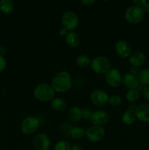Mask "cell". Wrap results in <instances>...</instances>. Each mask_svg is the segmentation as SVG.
<instances>
[{
    "mask_svg": "<svg viewBox=\"0 0 149 150\" xmlns=\"http://www.w3.org/2000/svg\"><path fill=\"white\" fill-rule=\"evenodd\" d=\"M139 97H140V92L137 89H129L127 93V99L129 102H135L139 99Z\"/></svg>",
    "mask_w": 149,
    "mask_h": 150,
    "instance_id": "obj_24",
    "label": "cell"
},
{
    "mask_svg": "<svg viewBox=\"0 0 149 150\" xmlns=\"http://www.w3.org/2000/svg\"><path fill=\"white\" fill-rule=\"evenodd\" d=\"M71 76L66 71H61L53 77L51 86L58 92H65L72 87Z\"/></svg>",
    "mask_w": 149,
    "mask_h": 150,
    "instance_id": "obj_1",
    "label": "cell"
},
{
    "mask_svg": "<svg viewBox=\"0 0 149 150\" xmlns=\"http://www.w3.org/2000/svg\"><path fill=\"white\" fill-rule=\"evenodd\" d=\"M0 10L4 14H10L14 10V3L11 0H1Z\"/></svg>",
    "mask_w": 149,
    "mask_h": 150,
    "instance_id": "obj_18",
    "label": "cell"
},
{
    "mask_svg": "<svg viewBox=\"0 0 149 150\" xmlns=\"http://www.w3.org/2000/svg\"><path fill=\"white\" fill-rule=\"evenodd\" d=\"M71 144L67 141H60L57 142L53 150H71Z\"/></svg>",
    "mask_w": 149,
    "mask_h": 150,
    "instance_id": "obj_25",
    "label": "cell"
},
{
    "mask_svg": "<svg viewBox=\"0 0 149 150\" xmlns=\"http://www.w3.org/2000/svg\"><path fill=\"white\" fill-rule=\"evenodd\" d=\"M146 2H147V1H146L145 0H134V3L135 4V5L139 6V7H141L143 4H145Z\"/></svg>",
    "mask_w": 149,
    "mask_h": 150,
    "instance_id": "obj_31",
    "label": "cell"
},
{
    "mask_svg": "<svg viewBox=\"0 0 149 150\" xmlns=\"http://www.w3.org/2000/svg\"><path fill=\"white\" fill-rule=\"evenodd\" d=\"M55 90L48 83H39L34 90V96L37 100L43 102H48L53 99Z\"/></svg>",
    "mask_w": 149,
    "mask_h": 150,
    "instance_id": "obj_2",
    "label": "cell"
},
{
    "mask_svg": "<svg viewBox=\"0 0 149 150\" xmlns=\"http://www.w3.org/2000/svg\"><path fill=\"white\" fill-rule=\"evenodd\" d=\"M51 106L55 111H61L65 109L66 103L62 98H56L51 100Z\"/></svg>",
    "mask_w": 149,
    "mask_h": 150,
    "instance_id": "obj_21",
    "label": "cell"
},
{
    "mask_svg": "<svg viewBox=\"0 0 149 150\" xmlns=\"http://www.w3.org/2000/svg\"><path fill=\"white\" fill-rule=\"evenodd\" d=\"M122 82L124 86L129 89H137L140 85L139 79L137 76L128 73H126L122 77Z\"/></svg>",
    "mask_w": 149,
    "mask_h": 150,
    "instance_id": "obj_13",
    "label": "cell"
},
{
    "mask_svg": "<svg viewBox=\"0 0 149 150\" xmlns=\"http://www.w3.org/2000/svg\"><path fill=\"white\" fill-rule=\"evenodd\" d=\"M4 54H5V48L3 45H0V56L3 57Z\"/></svg>",
    "mask_w": 149,
    "mask_h": 150,
    "instance_id": "obj_36",
    "label": "cell"
},
{
    "mask_svg": "<svg viewBox=\"0 0 149 150\" xmlns=\"http://www.w3.org/2000/svg\"><path fill=\"white\" fill-rule=\"evenodd\" d=\"M33 144L36 150H48L51 146V140L46 134L39 133L34 137Z\"/></svg>",
    "mask_w": 149,
    "mask_h": 150,
    "instance_id": "obj_10",
    "label": "cell"
},
{
    "mask_svg": "<svg viewBox=\"0 0 149 150\" xmlns=\"http://www.w3.org/2000/svg\"><path fill=\"white\" fill-rule=\"evenodd\" d=\"M68 33H69V31L67 30L66 28L62 27V28H61V29H60L59 34H60V35H61V36H62V37L63 36H67V35Z\"/></svg>",
    "mask_w": 149,
    "mask_h": 150,
    "instance_id": "obj_32",
    "label": "cell"
},
{
    "mask_svg": "<svg viewBox=\"0 0 149 150\" xmlns=\"http://www.w3.org/2000/svg\"><path fill=\"white\" fill-rule=\"evenodd\" d=\"M70 136L74 139H80L86 135V131L81 127H73L70 131Z\"/></svg>",
    "mask_w": 149,
    "mask_h": 150,
    "instance_id": "obj_20",
    "label": "cell"
},
{
    "mask_svg": "<svg viewBox=\"0 0 149 150\" xmlns=\"http://www.w3.org/2000/svg\"><path fill=\"white\" fill-rule=\"evenodd\" d=\"M136 118L143 122H149V105L141 104L136 107Z\"/></svg>",
    "mask_w": 149,
    "mask_h": 150,
    "instance_id": "obj_14",
    "label": "cell"
},
{
    "mask_svg": "<svg viewBox=\"0 0 149 150\" xmlns=\"http://www.w3.org/2000/svg\"><path fill=\"white\" fill-rule=\"evenodd\" d=\"M66 42L71 48H76L80 44L79 35L74 32H69L66 36Z\"/></svg>",
    "mask_w": 149,
    "mask_h": 150,
    "instance_id": "obj_16",
    "label": "cell"
},
{
    "mask_svg": "<svg viewBox=\"0 0 149 150\" xmlns=\"http://www.w3.org/2000/svg\"><path fill=\"white\" fill-rule=\"evenodd\" d=\"M6 64L7 62H6L4 57L0 56V73H1L4 70V68L6 67Z\"/></svg>",
    "mask_w": 149,
    "mask_h": 150,
    "instance_id": "obj_28",
    "label": "cell"
},
{
    "mask_svg": "<svg viewBox=\"0 0 149 150\" xmlns=\"http://www.w3.org/2000/svg\"><path fill=\"white\" fill-rule=\"evenodd\" d=\"M86 136L91 142H99L105 136V130L102 126L93 125L88 129Z\"/></svg>",
    "mask_w": 149,
    "mask_h": 150,
    "instance_id": "obj_7",
    "label": "cell"
},
{
    "mask_svg": "<svg viewBox=\"0 0 149 150\" xmlns=\"http://www.w3.org/2000/svg\"><path fill=\"white\" fill-rule=\"evenodd\" d=\"M121 103V97L117 95H112L109 98V103L112 106H118Z\"/></svg>",
    "mask_w": 149,
    "mask_h": 150,
    "instance_id": "obj_26",
    "label": "cell"
},
{
    "mask_svg": "<svg viewBox=\"0 0 149 150\" xmlns=\"http://www.w3.org/2000/svg\"><path fill=\"white\" fill-rule=\"evenodd\" d=\"M92 111L89 108H85L84 109L82 110V117L84 120H90L91 117L92 115Z\"/></svg>",
    "mask_w": 149,
    "mask_h": 150,
    "instance_id": "obj_27",
    "label": "cell"
},
{
    "mask_svg": "<svg viewBox=\"0 0 149 150\" xmlns=\"http://www.w3.org/2000/svg\"><path fill=\"white\" fill-rule=\"evenodd\" d=\"M135 119V111H133V110H127L122 116V121L126 125H131L133 122H134Z\"/></svg>",
    "mask_w": 149,
    "mask_h": 150,
    "instance_id": "obj_19",
    "label": "cell"
},
{
    "mask_svg": "<svg viewBox=\"0 0 149 150\" xmlns=\"http://www.w3.org/2000/svg\"><path fill=\"white\" fill-rule=\"evenodd\" d=\"M105 80L109 86L118 87L122 81V76L118 69L112 68L105 73Z\"/></svg>",
    "mask_w": 149,
    "mask_h": 150,
    "instance_id": "obj_9",
    "label": "cell"
},
{
    "mask_svg": "<svg viewBox=\"0 0 149 150\" xmlns=\"http://www.w3.org/2000/svg\"><path fill=\"white\" fill-rule=\"evenodd\" d=\"M81 2L86 6H90L95 2L94 0H82Z\"/></svg>",
    "mask_w": 149,
    "mask_h": 150,
    "instance_id": "obj_33",
    "label": "cell"
},
{
    "mask_svg": "<svg viewBox=\"0 0 149 150\" xmlns=\"http://www.w3.org/2000/svg\"><path fill=\"white\" fill-rule=\"evenodd\" d=\"M71 150H83V149L80 145L74 144L71 146Z\"/></svg>",
    "mask_w": 149,
    "mask_h": 150,
    "instance_id": "obj_35",
    "label": "cell"
},
{
    "mask_svg": "<svg viewBox=\"0 0 149 150\" xmlns=\"http://www.w3.org/2000/svg\"><path fill=\"white\" fill-rule=\"evenodd\" d=\"M61 23L63 27L68 31L73 30L77 26L79 23L78 16L72 11H67L63 14L61 18Z\"/></svg>",
    "mask_w": 149,
    "mask_h": 150,
    "instance_id": "obj_6",
    "label": "cell"
},
{
    "mask_svg": "<svg viewBox=\"0 0 149 150\" xmlns=\"http://www.w3.org/2000/svg\"><path fill=\"white\" fill-rule=\"evenodd\" d=\"M143 96L145 99L148 100H149V86H147L143 89Z\"/></svg>",
    "mask_w": 149,
    "mask_h": 150,
    "instance_id": "obj_30",
    "label": "cell"
},
{
    "mask_svg": "<svg viewBox=\"0 0 149 150\" xmlns=\"http://www.w3.org/2000/svg\"><path fill=\"white\" fill-rule=\"evenodd\" d=\"M137 78L139 79V82L141 84L149 86V69L140 70Z\"/></svg>",
    "mask_w": 149,
    "mask_h": 150,
    "instance_id": "obj_23",
    "label": "cell"
},
{
    "mask_svg": "<svg viewBox=\"0 0 149 150\" xmlns=\"http://www.w3.org/2000/svg\"><path fill=\"white\" fill-rule=\"evenodd\" d=\"M146 57L141 51H134L131 53L129 57V63L132 67H140L145 63Z\"/></svg>",
    "mask_w": 149,
    "mask_h": 150,
    "instance_id": "obj_15",
    "label": "cell"
},
{
    "mask_svg": "<svg viewBox=\"0 0 149 150\" xmlns=\"http://www.w3.org/2000/svg\"><path fill=\"white\" fill-rule=\"evenodd\" d=\"M124 16H125L126 20L129 23H132V24H137L143 20L145 13L142 10L141 7L139 6L131 5L126 10Z\"/></svg>",
    "mask_w": 149,
    "mask_h": 150,
    "instance_id": "obj_3",
    "label": "cell"
},
{
    "mask_svg": "<svg viewBox=\"0 0 149 150\" xmlns=\"http://www.w3.org/2000/svg\"><path fill=\"white\" fill-rule=\"evenodd\" d=\"M68 118L72 122H77L82 118V110L78 107H72L68 112Z\"/></svg>",
    "mask_w": 149,
    "mask_h": 150,
    "instance_id": "obj_17",
    "label": "cell"
},
{
    "mask_svg": "<svg viewBox=\"0 0 149 150\" xmlns=\"http://www.w3.org/2000/svg\"><path fill=\"white\" fill-rule=\"evenodd\" d=\"M91 67L95 73L98 74H104L110 69V62L106 57L98 56L92 59Z\"/></svg>",
    "mask_w": 149,
    "mask_h": 150,
    "instance_id": "obj_4",
    "label": "cell"
},
{
    "mask_svg": "<svg viewBox=\"0 0 149 150\" xmlns=\"http://www.w3.org/2000/svg\"><path fill=\"white\" fill-rule=\"evenodd\" d=\"M91 59L88 56L82 54V55L78 56L76 59V64L80 67H86L91 64Z\"/></svg>",
    "mask_w": 149,
    "mask_h": 150,
    "instance_id": "obj_22",
    "label": "cell"
},
{
    "mask_svg": "<svg viewBox=\"0 0 149 150\" xmlns=\"http://www.w3.org/2000/svg\"><path fill=\"white\" fill-rule=\"evenodd\" d=\"M140 70L139 67H131V69H130V73L136 76H138L139 73H140Z\"/></svg>",
    "mask_w": 149,
    "mask_h": 150,
    "instance_id": "obj_29",
    "label": "cell"
},
{
    "mask_svg": "<svg viewBox=\"0 0 149 150\" xmlns=\"http://www.w3.org/2000/svg\"><path fill=\"white\" fill-rule=\"evenodd\" d=\"M115 51L119 57L127 58L131 54V47L126 40H120L115 44Z\"/></svg>",
    "mask_w": 149,
    "mask_h": 150,
    "instance_id": "obj_11",
    "label": "cell"
},
{
    "mask_svg": "<svg viewBox=\"0 0 149 150\" xmlns=\"http://www.w3.org/2000/svg\"><path fill=\"white\" fill-rule=\"evenodd\" d=\"M144 13H149V2H146L141 7Z\"/></svg>",
    "mask_w": 149,
    "mask_h": 150,
    "instance_id": "obj_34",
    "label": "cell"
},
{
    "mask_svg": "<svg viewBox=\"0 0 149 150\" xmlns=\"http://www.w3.org/2000/svg\"><path fill=\"white\" fill-rule=\"evenodd\" d=\"M39 127V122L34 117H28L25 118L21 122L20 129L25 134H32L37 130Z\"/></svg>",
    "mask_w": 149,
    "mask_h": 150,
    "instance_id": "obj_5",
    "label": "cell"
},
{
    "mask_svg": "<svg viewBox=\"0 0 149 150\" xmlns=\"http://www.w3.org/2000/svg\"><path fill=\"white\" fill-rule=\"evenodd\" d=\"M91 100L96 106L104 107L109 103V96L104 90L96 89L91 95Z\"/></svg>",
    "mask_w": 149,
    "mask_h": 150,
    "instance_id": "obj_8",
    "label": "cell"
},
{
    "mask_svg": "<svg viewBox=\"0 0 149 150\" xmlns=\"http://www.w3.org/2000/svg\"><path fill=\"white\" fill-rule=\"evenodd\" d=\"M109 119V115L107 112L104 111H96L92 113L90 120L93 125L102 126L107 123Z\"/></svg>",
    "mask_w": 149,
    "mask_h": 150,
    "instance_id": "obj_12",
    "label": "cell"
}]
</instances>
